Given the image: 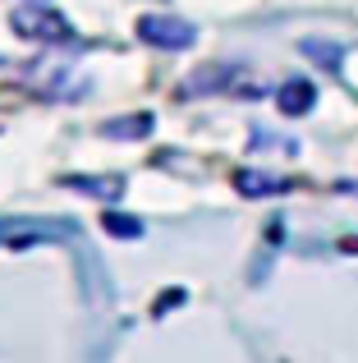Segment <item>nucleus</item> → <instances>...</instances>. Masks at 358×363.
I'll list each match as a JSON object with an SVG mask.
<instances>
[{
    "label": "nucleus",
    "mask_w": 358,
    "mask_h": 363,
    "mask_svg": "<svg viewBox=\"0 0 358 363\" xmlns=\"http://www.w3.org/2000/svg\"><path fill=\"white\" fill-rule=\"evenodd\" d=\"M239 79H243V65H239V60H207V65H197L193 74H184V83H179V97H184V101L216 97V92L239 88Z\"/></svg>",
    "instance_id": "f257e3e1"
},
{
    "label": "nucleus",
    "mask_w": 358,
    "mask_h": 363,
    "mask_svg": "<svg viewBox=\"0 0 358 363\" xmlns=\"http://www.w3.org/2000/svg\"><path fill=\"white\" fill-rule=\"evenodd\" d=\"M234 189H239L243 198H267V194H285L289 179L271 175V170H234Z\"/></svg>",
    "instance_id": "0eeeda50"
},
{
    "label": "nucleus",
    "mask_w": 358,
    "mask_h": 363,
    "mask_svg": "<svg viewBox=\"0 0 358 363\" xmlns=\"http://www.w3.org/2000/svg\"><path fill=\"white\" fill-rule=\"evenodd\" d=\"M101 133H106V138H147V133H152V116H147V111H138V116H115V120L101 124Z\"/></svg>",
    "instance_id": "6e6552de"
},
{
    "label": "nucleus",
    "mask_w": 358,
    "mask_h": 363,
    "mask_svg": "<svg viewBox=\"0 0 358 363\" xmlns=\"http://www.w3.org/2000/svg\"><path fill=\"white\" fill-rule=\"evenodd\" d=\"M101 225H106L115 240H138V235H143V221H138V216H125V212H106Z\"/></svg>",
    "instance_id": "9d476101"
},
{
    "label": "nucleus",
    "mask_w": 358,
    "mask_h": 363,
    "mask_svg": "<svg viewBox=\"0 0 358 363\" xmlns=\"http://www.w3.org/2000/svg\"><path fill=\"white\" fill-rule=\"evenodd\" d=\"M138 37H143L147 46H161V51H184V46H193V23H184V18L175 14H147L138 18Z\"/></svg>",
    "instance_id": "20e7f679"
},
{
    "label": "nucleus",
    "mask_w": 358,
    "mask_h": 363,
    "mask_svg": "<svg viewBox=\"0 0 358 363\" xmlns=\"http://www.w3.org/2000/svg\"><path fill=\"white\" fill-rule=\"evenodd\" d=\"M60 184L79 189V194H92V198H101V203H120V194H125V179L120 175H64Z\"/></svg>",
    "instance_id": "423d86ee"
},
{
    "label": "nucleus",
    "mask_w": 358,
    "mask_h": 363,
    "mask_svg": "<svg viewBox=\"0 0 358 363\" xmlns=\"http://www.w3.org/2000/svg\"><path fill=\"white\" fill-rule=\"evenodd\" d=\"M276 106L285 111V116H308V111L317 106V88L308 79H285L276 88Z\"/></svg>",
    "instance_id": "39448f33"
},
{
    "label": "nucleus",
    "mask_w": 358,
    "mask_h": 363,
    "mask_svg": "<svg viewBox=\"0 0 358 363\" xmlns=\"http://www.w3.org/2000/svg\"><path fill=\"white\" fill-rule=\"evenodd\" d=\"M304 55H313L326 74H335V69H340V60H345L340 46H335V42H322V37H308V42H304Z\"/></svg>",
    "instance_id": "1a4fd4ad"
},
{
    "label": "nucleus",
    "mask_w": 358,
    "mask_h": 363,
    "mask_svg": "<svg viewBox=\"0 0 358 363\" xmlns=\"http://www.w3.org/2000/svg\"><path fill=\"white\" fill-rule=\"evenodd\" d=\"M69 221H23V216H5L0 221V248H33V244H55V240H74Z\"/></svg>",
    "instance_id": "f03ea898"
},
{
    "label": "nucleus",
    "mask_w": 358,
    "mask_h": 363,
    "mask_svg": "<svg viewBox=\"0 0 358 363\" xmlns=\"http://www.w3.org/2000/svg\"><path fill=\"white\" fill-rule=\"evenodd\" d=\"M14 33L28 37V42H74V28L55 9H37V5L14 9Z\"/></svg>",
    "instance_id": "7ed1b4c3"
}]
</instances>
